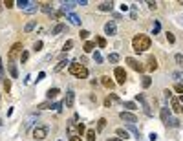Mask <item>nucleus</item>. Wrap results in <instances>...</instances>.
<instances>
[{
	"label": "nucleus",
	"instance_id": "b1692460",
	"mask_svg": "<svg viewBox=\"0 0 183 141\" xmlns=\"http://www.w3.org/2000/svg\"><path fill=\"white\" fill-rule=\"evenodd\" d=\"M17 4H18V8H20V9H24V11H26V9H28L29 6H31V2H29V0H18Z\"/></svg>",
	"mask_w": 183,
	"mask_h": 141
},
{
	"label": "nucleus",
	"instance_id": "f8f14e48",
	"mask_svg": "<svg viewBox=\"0 0 183 141\" xmlns=\"http://www.w3.org/2000/svg\"><path fill=\"white\" fill-rule=\"evenodd\" d=\"M116 31H117V28H116V24H114L112 20L104 24V33L106 35H116Z\"/></svg>",
	"mask_w": 183,
	"mask_h": 141
},
{
	"label": "nucleus",
	"instance_id": "cd10ccee",
	"mask_svg": "<svg viewBox=\"0 0 183 141\" xmlns=\"http://www.w3.org/2000/svg\"><path fill=\"white\" fill-rule=\"evenodd\" d=\"M86 139L88 141H95V130H93V128L86 130Z\"/></svg>",
	"mask_w": 183,
	"mask_h": 141
},
{
	"label": "nucleus",
	"instance_id": "58836bf2",
	"mask_svg": "<svg viewBox=\"0 0 183 141\" xmlns=\"http://www.w3.org/2000/svg\"><path fill=\"white\" fill-rule=\"evenodd\" d=\"M93 60H95L97 64H101V62H103V57H101V53H99V51H95V53H93Z\"/></svg>",
	"mask_w": 183,
	"mask_h": 141
},
{
	"label": "nucleus",
	"instance_id": "37998d69",
	"mask_svg": "<svg viewBox=\"0 0 183 141\" xmlns=\"http://www.w3.org/2000/svg\"><path fill=\"white\" fill-rule=\"evenodd\" d=\"M167 39H168V42H170V44H174V42H176L174 33H170V31H167Z\"/></svg>",
	"mask_w": 183,
	"mask_h": 141
},
{
	"label": "nucleus",
	"instance_id": "c756f323",
	"mask_svg": "<svg viewBox=\"0 0 183 141\" xmlns=\"http://www.w3.org/2000/svg\"><path fill=\"white\" fill-rule=\"evenodd\" d=\"M66 64H70V62H68V60H60V62H59V64L55 66V68H53V72H60V70H62Z\"/></svg>",
	"mask_w": 183,
	"mask_h": 141
},
{
	"label": "nucleus",
	"instance_id": "79ce46f5",
	"mask_svg": "<svg viewBox=\"0 0 183 141\" xmlns=\"http://www.w3.org/2000/svg\"><path fill=\"white\" fill-rule=\"evenodd\" d=\"M79 35H81V39H83V40H86L88 37H90V31H86V29H81V33H79Z\"/></svg>",
	"mask_w": 183,
	"mask_h": 141
},
{
	"label": "nucleus",
	"instance_id": "39448f33",
	"mask_svg": "<svg viewBox=\"0 0 183 141\" xmlns=\"http://www.w3.org/2000/svg\"><path fill=\"white\" fill-rule=\"evenodd\" d=\"M33 137L35 139H44V137H48V126L46 125H39L33 128Z\"/></svg>",
	"mask_w": 183,
	"mask_h": 141
},
{
	"label": "nucleus",
	"instance_id": "9d476101",
	"mask_svg": "<svg viewBox=\"0 0 183 141\" xmlns=\"http://www.w3.org/2000/svg\"><path fill=\"white\" fill-rule=\"evenodd\" d=\"M73 101H75V93H73V90H68L66 92V99H64V106H66V108H72V106H73Z\"/></svg>",
	"mask_w": 183,
	"mask_h": 141
},
{
	"label": "nucleus",
	"instance_id": "5701e85b",
	"mask_svg": "<svg viewBox=\"0 0 183 141\" xmlns=\"http://www.w3.org/2000/svg\"><path fill=\"white\" fill-rule=\"evenodd\" d=\"M68 134H70V137H72V136H77V134H79V128H77L73 123H70V125H68Z\"/></svg>",
	"mask_w": 183,
	"mask_h": 141
},
{
	"label": "nucleus",
	"instance_id": "2eb2a0df",
	"mask_svg": "<svg viewBox=\"0 0 183 141\" xmlns=\"http://www.w3.org/2000/svg\"><path fill=\"white\" fill-rule=\"evenodd\" d=\"M97 9L99 11H112L114 9V2H101L97 6Z\"/></svg>",
	"mask_w": 183,
	"mask_h": 141
},
{
	"label": "nucleus",
	"instance_id": "7c9ffc66",
	"mask_svg": "<svg viewBox=\"0 0 183 141\" xmlns=\"http://www.w3.org/2000/svg\"><path fill=\"white\" fill-rule=\"evenodd\" d=\"M141 84H143V88H148V86L152 84V79L147 75V77H143V81H141Z\"/></svg>",
	"mask_w": 183,
	"mask_h": 141
},
{
	"label": "nucleus",
	"instance_id": "6e6552de",
	"mask_svg": "<svg viewBox=\"0 0 183 141\" xmlns=\"http://www.w3.org/2000/svg\"><path fill=\"white\" fill-rule=\"evenodd\" d=\"M135 99H137V101H139V103H141V106H143V112L147 114V116H152V110H150V105H148V103H147V99H145V95H143V93H137V97H135Z\"/></svg>",
	"mask_w": 183,
	"mask_h": 141
},
{
	"label": "nucleus",
	"instance_id": "3c124183",
	"mask_svg": "<svg viewBox=\"0 0 183 141\" xmlns=\"http://www.w3.org/2000/svg\"><path fill=\"white\" fill-rule=\"evenodd\" d=\"M147 6H148V8H150V9H156V8H158V4H156V2H150V0H148V2H147Z\"/></svg>",
	"mask_w": 183,
	"mask_h": 141
},
{
	"label": "nucleus",
	"instance_id": "6ab92c4d",
	"mask_svg": "<svg viewBox=\"0 0 183 141\" xmlns=\"http://www.w3.org/2000/svg\"><path fill=\"white\" fill-rule=\"evenodd\" d=\"M101 83H103V86H106V88H114V81H110V77H108V75L101 77Z\"/></svg>",
	"mask_w": 183,
	"mask_h": 141
},
{
	"label": "nucleus",
	"instance_id": "c03bdc74",
	"mask_svg": "<svg viewBox=\"0 0 183 141\" xmlns=\"http://www.w3.org/2000/svg\"><path fill=\"white\" fill-rule=\"evenodd\" d=\"M40 48H42V40H37V42L33 44V50H35V51H40Z\"/></svg>",
	"mask_w": 183,
	"mask_h": 141
},
{
	"label": "nucleus",
	"instance_id": "5fc2aeb1",
	"mask_svg": "<svg viewBox=\"0 0 183 141\" xmlns=\"http://www.w3.org/2000/svg\"><path fill=\"white\" fill-rule=\"evenodd\" d=\"M163 93H165V97H167V99H170V97H172V92H170V90H165Z\"/></svg>",
	"mask_w": 183,
	"mask_h": 141
},
{
	"label": "nucleus",
	"instance_id": "9b49d317",
	"mask_svg": "<svg viewBox=\"0 0 183 141\" xmlns=\"http://www.w3.org/2000/svg\"><path fill=\"white\" fill-rule=\"evenodd\" d=\"M77 2H62V8H60V13H68V15H70V13L73 11L77 8Z\"/></svg>",
	"mask_w": 183,
	"mask_h": 141
},
{
	"label": "nucleus",
	"instance_id": "13d9d810",
	"mask_svg": "<svg viewBox=\"0 0 183 141\" xmlns=\"http://www.w3.org/2000/svg\"><path fill=\"white\" fill-rule=\"evenodd\" d=\"M70 141H83V139H81L79 136H72V137H70Z\"/></svg>",
	"mask_w": 183,
	"mask_h": 141
},
{
	"label": "nucleus",
	"instance_id": "dca6fc26",
	"mask_svg": "<svg viewBox=\"0 0 183 141\" xmlns=\"http://www.w3.org/2000/svg\"><path fill=\"white\" fill-rule=\"evenodd\" d=\"M66 17H68V20H70L73 26H81V22H83V20H81V17H77L75 13H70V15H66Z\"/></svg>",
	"mask_w": 183,
	"mask_h": 141
},
{
	"label": "nucleus",
	"instance_id": "412c9836",
	"mask_svg": "<svg viewBox=\"0 0 183 141\" xmlns=\"http://www.w3.org/2000/svg\"><path fill=\"white\" fill-rule=\"evenodd\" d=\"M125 130H126V132H130V134H134V136L139 139V130L135 128V125H126V128H125Z\"/></svg>",
	"mask_w": 183,
	"mask_h": 141
},
{
	"label": "nucleus",
	"instance_id": "4c0bfd02",
	"mask_svg": "<svg viewBox=\"0 0 183 141\" xmlns=\"http://www.w3.org/2000/svg\"><path fill=\"white\" fill-rule=\"evenodd\" d=\"M125 108H128V110H135L137 106H135V103H132V101H126V103H125Z\"/></svg>",
	"mask_w": 183,
	"mask_h": 141
},
{
	"label": "nucleus",
	"instance_id": "de8ad7c7",
	"mask_svg": "<svg viewBox=\"0 0 183 141\" xmlns=\"http://www.w3.org/2000/svg\"><path fill=\"white\" fill-rule=\"evenodd\" d=\"M172 77H174L176 81H183V75H181L179 72H174V73H172Z\"/></svg>",
	"mask_w": 183,
	"mask_h": 141
},
{
	"label": "nucleus",
	"instance_id": "ddd939ff",
	"mask_svg": "<svg viewBox=\"0 0 183 141\" xmlns=\"http://www.w3.org/2000/svg\"><path fill=\"white\" fill-rule=\"evenodd\" d=\"M147 62H148L147 68L150 70V72H156V70H158V60H156L154 55H148V60H147Z\"/></svg>",
	"mask_w": 183,
	"mask_h": 141
},
{
	"label": "nucleus",
	"instance_id": "f3484780",
	"mask_svg": "<svg viewBox=\"0 0 183 141\" xmlns=\"http://www.w3.org/2000/svg\"><path fill=\"white\" fill-rule=\"evenodd\" d=\"M59 93H60V90H59V88H50V90H48V93H46V97H48V99L51 101V99H55V97L59 95Z\"/></svg>",
	"mask_w": 183,
	"mask_h": 141
},
{
	"label": "nucleus",
	"instance_id": "6e6d98bb",
	"mask_svg": "<svg viewBox=\"0 0 183 141\" xmlns=\"http://www.w3.org/2000/svg\"><path fill=\"white\" fill-rule=\"evenodd\" d=\"M148 139H150V141H156V139H158V134H154V132H152L150 136H148Z\"/></svg>",
	"mask_w": 183,
	"mask_h": 141
},
{
	"label": "nucleus",
	"instance_id": "864d4df0",
	"mask_svg": "<svg viewBox=\"0 0 183 141\" xmlns=\"http://www.w3.org/2000/svg\"><path fill=\"white\" fill-rule=\"evenodd\" d=\"M4 77V66H2V57H0V79Z\"/></svg>",
	"mask_w": 183,
	"mask_h": 141
},
{
	"label": "nucleus",
	"instance_id": "09e8293b",
	"mask_svg": "<svg viewBox=\"0 0 183 141\" xmlns=\"http://www.w3.org/2000/svg\"><path fill=\"white\" fill-rule=\"evenodd\" d=\"M4 88H6V92L11 90V81H4Z\"/></svg>",
	"mask_w": 183,
	"mask_h": 141
},
{
	"label": "nucleus",
	"instance_id": "603ef678",
	"mask_svg": "<svg viewBox=\"0 0 183 141\" xmlns=\"http://www.w3.org/2000/svg\"><path fill=\"white\" fill-rule=\"evenodd\" d=\"M112 103H114V101H112V97H110V95H108V97L104 99V106H110Z\"/></svg>",
	"mask_w": 183,
	"mask_h": 141
},
{
	"label": "nucleus",
	"instance_id": "0eeeda50",
	"mask_svg": "<svg viewBox=\"0 0 183 141\" xmlns=\"http://www.w3.org/2000/svg\"><path fill=\"white\" fill-rule=\"evenodd\" d=\"M114 77H116V81H117L119 84H125V81H126V72H125V68L117 66V68L114 70Z\"/></svg>",
	"mask_w": 183,
	"mask_h": 141
},
{
	"label": "nucleus",
	"instance_id": "7ed1b4c3",
	"mask_svg": "<svg viewBox=\"0 0 183 141\" xmlns=\"http://www.w3.org/2000/svg\"><path fill=\"white\" fill-rule=\"evenodd\" d=\"M161 121H163V125H167V126H178V121L170 116V110H168L167 106L161 108Z\"/></svg>",
	"mask_w": 183,
	"mask_h": 141
},
{
	"label": "nucleus",
	"instance_id": "e433bc0d",
	"mask_svg": "<svg viewBox=\"0 0 183 141\" xmlns=\"http://www.w3.org/2000/svg\"><path fill=\"white\" fill-rule=\"evenodd\" d=\"M37 9H39V6H37L35 2H31V6H29V8H28V9H26V13H35Z\"/></svg>",
	"mask_w": 183,
	"mask_h": 141
},
{
	"label": "nucleus",
	"instance_id": "1a4fd4ad",
	"mask_svg": "<svg viewBox=\"0 0 183 141\" xmlns=\"http://www.w3.org/2000/svg\"><path fill=\"white\" fill-rule=\"evenodd\" d=\"M126 62L130 64V68L135 70V72H145V66H143V64H139L134 57H126Z\"/></svg>",
	"mask_w": 183,
	"mask_h": 141
},
{
	"label": "nucleus",
	"instance_id": "680f3d73",
	"mask_svg": "<svg viewBox=\"0 0 183 141\" xmlns=\"http://www.w3.org/2000/svg\"><path fill=\"white\" fill-rule=\"evenodd\" d=\"M0 97H2V95H0Z\"/></svg>",
	"mask_w": 183,
	"mask_h": 141
},
{
	"label": "nucleus",
	"instance_id": "c85d7f7f",
	"mask_svg": "<svg viewBox=\"0 0 183 141\" xmlns=\"http://www.w3.org/2000/svg\"><path fill=\"white\" fill-rule=\"evenodd\" d=\"M104 126H106V119H104V117H101V119L97 121V132H101V130L104 128Z\"/></svg>",
	"mask_w": 183,
	"mask_h": 141
},
{
	"label": "nucleus",
	"instance_id": "a18cd8bd",
	"mask_svg": "<svg viewBox=\"0 0 183 141\" xmlns=\"http://www.w3.org/2000/svg\"><path fill=\"white\" fill-rule=\"evenodd\" d=\"M28 59H29V53H28V51H22V55H20V60H22V62H26Z\"/></svg>",
	"mask_w": 183,
	"mask_h": 141
},
{
	"label": "nucleus",
	"instance_id": "2f4dec72",
	"mask_svg": "<svg viewBox=\"0 0 183 141\" xmlns=\"http://www.w3.org/2000/svg\"><path fill=\"white\" fill-rule=\"evenodd\" d=\"M33 121H35V116H29V117H28V121L24 123V130H28V128H29V126L33 125Z\"/></svg>",
	"mask_w": 183,
	"mask_h": 141
},
{
	"label": "nucleus",
	"instance_id": "ea45409f",
	"mask_svg": "<svg viewBox=\"0 0 183 141\" xmlns=\"http://www.w3.org/2000/svg\"><path fill=\"white\" fill-rule=\"evenodd\" d=\"M174 92H178V93H181V95H183V84H181V83H176Z\"/></svg>",
	"mask_w": 183,
	"mask_h": 141
},
{
	"label": "nucleus",
	"instance_id": "423d86ee",
	"mask_svg": "<svg viewBox=\"0 0 183 141\" xmlns=\"http://www.w3.org/2000/svg\"><path fill=\"white\" fill-rule=\"evenodd\" d=\"M119 117L123 119L126 125H135L137 123V117H135V114H132V112H121Z\"/></svg>",
	"mask_w": 183,
	"mask_h": 141
},
{
	"label": "nucleus",
	"instance_id": "bf43d9fd",
	"mask_svg": "<svg viewBox=\"0 0 183 141\" xmlns=\"http://www.w3.org/2000/svg\"><path fill=\"white\" fill-rule=\"evenodd\" d=\"M44 77H46V73H44V72H40V73H39V79H37V81H42Z\"/></svg>",
	"mask_w": 183,
	"mask_h": 141
},
{
	"label": "nucleus",
	"instance_id": "c9c22d12",
	"mask_svg": "<svg viewBox=\"0 0 183 141\" xmlns=\"http://www.w3.org/2000/svg\"><path fill=\"white\" fill-rule=\"evenodd\" d=\"M176 62H178V66H181V68H183V55H181V53H176Z\"/></svg>",
	"mask_w": 183,
	"mask_h": 141
},
{
	"label": "nucleus",
	"instance_id": "4d7b16f0",
	"mask_svg": "<svg viewBox=\"0 0 183 141\" xmlns=\"http://www.w3.org/2000/svg\"><path fill=\"white\" fill-rule=\"evenodd\" d=\"M4 6H6V8H13V2H11V0H6Z\"/></svg>",
	"mask_w": 183,
	"mask_h": 141
},
{
	"label": "nucleus",
	"instance_id": "72a5a7b5",
	"mask_svg": "<svg viewBox=\"0 0 183 141\" xmlns=\"http://www.w3.org/2000/svg\"><path fill=\"white\" fill-rule=\"evenodd\" d=\"M97 46L99 48H106V39L104 37H97Z\"/></svg>",
	"mask_w": 183,
	"mask_h": 141
},
{
	"label": "nucleus",
	"instance_id": "8fccbe9b",
	"mask_svg": "<svg viewBox=\"0 0 183 141\" xmlns=\"http://www.w3.org/2000/svg\"><path fill=\"white\" fill-rule=\"evenodd\" d=\"M77 128H79V134H84V132H86V128H84V125H83V123H79V125H77Z\"/></svg>",
	"mask_w": 183,
	"mask_h": 141
},
{
	"label": "nucleus",
	"instance_id": "a19ab883",
	"mask_svg": "<svg viewBox=\"0 0 183 141\" xmlns=\"http://www.w3.org/2000/svg\"><path fill=\"white\" fill-rule=\"evenodd\" d=\"M159 29H161V24H159V20H156V22H154V35H156V33H159Z\"/></svg>",
	"mask_w": 183,
	"mask_h": 141
},
{
	"label": "nucleus",
	"instance_id": "49530a36",
	"mask_svg": "<svg viewBox=\"0 0 183 141\" xmlns=\"http://www.w3.org/2000/svg\"><path fill=\"white\" fill-rule=\"evenodd\" d=\"M39 108H42V110H46V108H53V105H51V103H42V105H39Z\"/></svg>",
	"mask_w": 183,
	"mask_h": 141
},
{
	"label": "nucleus",
	"instance_id": "052dcab7",
	"mask_svg": "<svg viewBox=\"0 0 183 141\" xmlns=\"http://www.w3.org/2000/svg\"><path fill=\"white\" fill-rule=\"evenodd\" d=\"M106 141H123V139H121V137H108Z\"/></svg>",
	"mask_w": 183,
	"mask_h": 141
},
{
	"label": "nucleus",
	"instance_id": "473e14b6",
	"mask_svg": "<svg viewBox=\"0 0 183 141\" xmlns=\"http://www.w3.org/2000/svg\"><path fill=\"white\" fill-rule=\"evenodd\" d=\"M72 48H73V40H66L64 46H62V50H64V51H70Z\"/></svg>",
	"mask_w": 183,
	"mask_h": 141
},
{
	"label": "nucleus",
	"instance_id": "4468645a",
	"mask_svg": "<svg viewBox=\"0 0 183 141\" xmlns=\"http://www.w3.org/2000/svg\"><path fill=\"white\" fill-rule=\"evenodd\" d=\"M172 110L176 114H183V105H181L179 99H172Z\"/></svg>",
	"mask_w": 183,
	"mask_h": 141
},
{
	"label": "nucleus",
	"instance_id": "4be33fe9",
	"mask_svg": "<svg viewBox=\"0 0 183 141\" xmlns=\"http://www.w3.org/2000/svg\"><path fill=\"white\" fill-rule=\"evenodd\" d=\"M35 26H37V20H29V22L24 26V31H26V33H29V31L35 29Z\"/></svg>",
	"mask_w": 183,
	"mask_h": 141
},
{
	"label": "nucleus",
	"instance_id": "a211bd4d",
	"mask_svg": "<svg viewBox=\"0 0 183 141\" xmlns=\"http://www.w3.org/2000/svg\"><path fill=\"white\" fill-rule=\"evenodd\" d=\"M64 29H66V24H62V22H60V24H57L55 28L51 29V35H59V33H62Z\"/></svg>",
	"mask_w": 183,
	"mask_h": 141
},
{
	"label": "nucleus",
	"instance_id": "f257e3e1",
	"mask_svg": "<svg viewBox=\"0 0 183 141\" xmlns=\"http://www.w3.org/2000/svg\"><path fill=\"white\" fill-rule=\"evenodd\" d=\"M132 48L135 53H141V51H145L150 48V39H148L147 35H143V33H139V35H135L132 39Z\"/></svg>",
	"mask_w": 183,
	"mask_h": 141
},
{
	"label": "nucleus",
	"instance_id": "20e7f679",
	"mask_svg": "<svg viewBox=\"0 0 183 141\" xmlns=\"http://www.w3.org/2000/svg\"><path fill=\"white\" fill-rule=\"evenodd\" d=\"M22 50H24L22 48V42H15V44H13L11 50H9V55H8L9 57V62H13L18 55H22Z\"/></svg>",
	"mask_w": 183,
	"mask_h": 141
},
{
	"label": "nucleus",
	"instance_id": "a878e982",
	"mask_svg": "<svg viewBox=\"0 0 183 141\" xmlns=\"http://www.w3.org/2000/svg\"><path fill=\"white\" fill-rule=\"evenodd\" d=\"M116 134H117V136H119L121 139H123V141H125V139H128V132H126L125 128H117V130H116Z\"/></svg>",
	"mask_w": 183,
	"mask_h": 141
},
{
	"label": "nucleus",
	"instance_id": "f03ea898",
	"mask_svg": "<svg viewBox=\"0 0 183 141\" xmlns=\"http://www.w3.org/2000/svg\"><path fill=\"white\" fill-rule=\"evenodd\" d=\"M70 73L79 77V79H86L88 77V68L84 64H79V62H70Z\"/></svg>",
	"mask_w": 183,
	"mask_h": 141
},
{
	"label": "nucleus",
	"instance_id": "f704fd0d",
	"mask_svg": "<svg viewBox=\"0 0 183 141\" xmlns=\"http://www.w3.org/2000/svg\"><path fill=\"white\" fill-rule=\"evenodd\" d=\"M42 11L48 15H53V8H50V4H42Z\"/></svg>",
	"mask_w": 183,
	"mask_h": 141
},
{
	"label": "nucleus",
	"instance_id": "aec40b11",
	"mask_svg": "<svg viewBox=\"0 0 183 141\" xmlns=\"http://www.w3.org/2000/svg\"><path fill=\"white\" fill-rule=\"evenodd\" d=\"M8 68H9L11 77H13V79H17V77H18V70H17V66L13 64V62H9V64H8Z\"/></svg>",
	"mask_w": 183,
	"mask_h": 141
},
{
	"label": "nucleus",
	"instance_id": "bb28decb",
	"mask_svg": "<svg viewBox=\"0 0 183 141\" xmlns=\"http://www.w3.org/2000/svg\"><path fill=\"white\" fill-rule=\"evenodd\" d=\"M119 53H110V55H108V60H110L112 64H116V62H119Z\"/></svg>",
	"mask_w": 183,
	"mask_h": 141
},
{
	"label": "nucleus",
	"instance_id": "393cba45",
	"mask_svg": "<svg viewBox=\"0 0 183 141\" xmlns=\"http://www.w3.org/2000/svg\"><path fill=\"white\" fill-rule=\"evenodd\" d=\"M93 48H95V42H92V40H86L84 42V51H93Z\"/></svg>",
	"mask_w": 183,
	"mask_h": 141
}]
</instances>
